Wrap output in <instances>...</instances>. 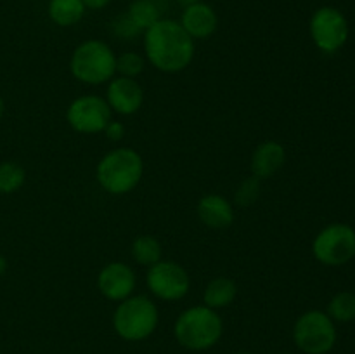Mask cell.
<instances>
[{
  "label": "cell",
  "instance_id": "25",
  "mask_svg": "<svg viewBox=\"0 0 355 354\" xmlns=\"http://www.w3.org/2000/svg\"><path fill=\"white\" fill-rule=\"evenodd\" d=\"M103 134H106V137L113 142L121 141L125 135V125L118 120H111L110 124L106 125V128H104Z\"/></svg>",
  "mask_w": 355,
  "mask_h": 354
},
{
  "label": "cell",
  "instance_id": "26",
  "mask_svg": "<svg viewBox=\"0 0 355 354\" xmlns=\"http://www.w3.org/2000/svg\"><path fill=\"white\" fill-rule=\"evenodd\" d=\"M83 6H85V9H90V10H101L104 9V7L110 6L113 0H82Z\"/></svg>",
  "mask_w": 355,
  "mask_h": 354
},
{
  "label": "cell",
  "instance_id": "4",
  "mask_svg": "<svg viewBox=\"0 0 355 354\" xmlns=\"http://www.w3.org/2000/svg\"><path fill=\"white\" fill-rule=\"evenodd\" d=\"M69 71L80 83L103 85L116 76V54L104 40L89 38L73 51Z\"/></svg>",
  "mask_w": 355,
  "mask_h": 354
},
{
  "label": "cell",
  "instance_id": "3",
  "mask_svg": "<svg viewBox=\"0 0 355 354\" xmlns=\"http://www.w3.org/2000/svg\"><path fill=\"white\" fill-rule=\"evenodd\" d=\"M224 323L215 309L205 304L187 307L177 316L173 335L177 342L189 351H207L220 340Z\"/></svg>",
  "mask_w": 355,
  "mask_h": 354
},
{
  "label": "cell",
  "instance_id": "5",
  "mask_svg": "<svg viewBox=\"0 0 355 354\" xmlns=\"http://www.w3.org/2000/svg\"><path fill=\"white\" fill-rule=\"evenodd\" d=\"M159 321L158 305L151 297L135 294L118 302L113 312V328L127 342H139L155 333Z\"/></svg>",
  "mask_w": 355,
  "mask_h": 354
},
{
  "label": "cell",
  "instance_id": "21",
  "mask_svg": "<svg viewBox=\"0 0 355 354\" xmlns=\"http://www.w3.org/2000/svg\"><path fill=\"white\" fill-rule=\"evenodd\" d=\"M328 316L333 321L349 323L355 319V294L340 292L329 301Z\"/></svg>",
  "mask_w": 355,
  "mask_h": 354
},
{
  "label": "cell",
  "instance_id": "29",
  "mask_svg": "<svg viewBox=\"0 0 355 354\" xmlns=\"http://www.w3.org/2000/svg\"><path fill=\"white\" fill-rule=\"evenodd\" d=\"M3 113H6V103H3V99L0 97V120H2Z\"/></svg>",
  "mask_w": 355,
  "mask_h": 354
},
{
  "label": "cell",
  "instance_id": "23",
  "mask_svg": "<svg viewBox=\"0 0 355 354\" xmlns=\"http://www.w3.org/2000/svg\"><path fill=\"white\" fill-rule=\"evenodd\" d=\"M260 198V179L250 176L246 179L241 180V184L238 186L234 193V203L238 207H252L255 205V201Z\"/></svg>",
  "mask_w": 355,
  "mask_h": 354
},
{
  "label": "cell",
  "instance_id": "6",
  "mask_svg": "<svg viewBox=\"0 0 355 354\" xmlns=\"http://www.w3.org/2000/svg\"><path fill=\"white\" fill-rule=\"evenodd\" d=\"M293 340L305 354L329 353L336 344L335 321L329 318L328 312L318 309L304 312L295 321Z\"/></svg>",
  "mask_w": 355,
  "mask_h": 354
},
{
  "label": "cell",
  "instance_id": "8",
  "mask_svg": "<svg viewBox=\"0 0 355 354\" xmlns=\"http://www.w3.org/2000/svg\"><path fill=\"white\" fill-rule=\"evenodd\" d=\"M146 287L153 297L163 302L182 301L191 290V276L175 260L162 259L148 267Z\"/></svg>",
  "mask_w": 355,
  "mask_h": 354
},
{
  "label": "cell",
  "instance_id": "31",
  "mask_svg": "<svg viewBox=\"0 0 355 354\" xmlns=\"http://www.w3.org/2000/svg\"><path fill=\"white\" fill-rule=\"evenodd\" d=\"M284 354H291V353H284Z\"/></svg>",
  "mask_w": 355,
  "mask_h": 354
},
{
  "label": "cell",
  "instance_id": "1",
  "mask_svg": "<svg viewBox=\"0 0 355 354\" xmlns=\"http://www.w3.org/2000/svg\"><path fill=\"white\" fill-rule=\"evenodd\" d=\"M146 61L162 73H180L191 66L196 45L177 19L162 17L142 33Z\"/></svg>",
  "mask_w": 355,
  "mask_h": 354
},
{
  "label": "cell",
  "instance_id": "16",
  "mask_svg": "<svg viewBox=\"0 0 355 354\" xmlns=\"http://www.w3.org/2000/svg\"><path fill=\"white\" fill-rule=\"evenodd\" d=\"M238 285L229 276H217L208 281L203 292V304L210 309H224L236 301Z\"/></svg>",
  "mask_w": 355,
  "mask_h": 354
},
{
  "label": "cell",
  "instance_id": "18",
  "mask_svg": "<svg viewBox=\"0 0 355 354\" xmlns=\"http://www.w3.org/2000/svg\"><path fill=\"white\" fill-rule=\"evenodd\" d=\"M130 255L139 266L151 267L163 259V246L153 235H141L132 242Z\"/></svg>",
  "mask_w": 355,
  "mask_h": 354
},
{
  "label": "cell",
  "instance_id": "30",
  "mask_svg": "<svg viewBox=\"0 0 355 354\" xmlns=\"http://www.w3.org/2000/svg\"><path fill=\"white\" fill-rule=\"evenodd\" d=\"M238 354H252V353H238Z\"/></svg>",
  "mask_w": 355,
  "mask_h": 354
},
{
  "label": "cell",
  "instance_id": "11",
  "mask_svg": "<svg viewBox=\"0 0 355 354\" xmlns=\"http://www.w3.org/2000/svg\"><path fill=\"white\" fill-rule=\"evenodd\" d=\"M137 276L128 264L113 260L107 262L97 274V288L101 295L111 302H121L134 295Z\"/></svg>",
  "mask_w": 355,
  "mask_h": 354
},
{
  "label": "cell",
  "instance_id": "7",
  "mask_svg": "<svg viewBox=\"0 0 355 354\" xmlns=\"http://www.w3.org/2000/svg\"><path fill=\"white\" fill-rule=\"evenodd\" d=\"M312 255L329 267L350 262L355 257V229L343 222L322 228L312 242Z\"/></svg>",
  "mask_w": 355,
  "mask_h": 354
},
{
  "label": "cell",
  "instance_id": "22",
  "mask_svg": "<svg viewBox=\"0 0 355 354\" xmlns=\"http://www.w3.org/2000/svg\"><path fill=\"white\" fill-rule=\"evenodd\" d=\"M146 68V58L139 52H123L116 56V75L127 78H137Z\"/></svg>",
  "mask_w": 355,
  "mask_h": 354
},
{
  "label": "cell",
  "instance_id": "20",
  "mask_svg": "<svg viewBox=\"0 0 355 354\" xmlns=\"http://www.w3.org/2000/svg\"><path fill=\"white\" fill-rule=\"evenodd\" d=\"M26 183V172L16 162L0 163V194H12Z\"/></svg>",
  "mask_w": 355,
  "mask_h": 354
},
{
  "label": "cell",
  "instance_id": "24",
  "mask_svg": "<svg viewBox=\"0 0 355 354\" xmlns=\"http://www.w3.org/2000/svg\"><path fill=\"white\" fill-rule=\"evenodd\" d=\"M111 30H113L114 37L123 38V40H134L137 35H142V31L135 26L134 21L127 16V12L114 17V21L111 23Z\"/></svg>",
  "mask_w": 355,
  "mask_h": 354
},
{
  "label": "cell",
  "instance_id": "15",
  "mask_svg": "<svg viewBox=\"0 0 355 354\" xmlns=\"http://www.w3.org/2000/svg\"><path fill=\"white\" fill-rule=\"evenodd\" d=\"M286 163V148L279 141H263L253 149L250 169L252 176L260 180L276 176Z\"/></svg>",
  "mask_w": 355,
  "mask_h": 354
},
{
  "label": "cell",
  "instance_id": "28",
  "mask_svg": "<svg viewBox=\"0 0 355 354\" xmlns=\"http://www.w3.org/2000/svg\"><path fill=\"white\" fill-rule=\"evenodd\" d=\"M177 2H179V6L184 9V7H189V6H193V3L201 2V0H177Z\"/></svg>",
  "mask_w": 355,
  "mask_h": 354
},
{
  "label": "cell",
  "instance_id": "13",
  "mask_svg": "<svg viewBox=\"0 0 355 354\" xmlns=\"http://www.w3.org/2000/svg\"><path fill=\"white\" fill-rule=\"evenodd\" d=\"M179 23L193 40H207L217 31L218 16L210 3L201 0L189 7H184Z\"/></svg>",
  "mask_w": 355,
  "mask_h": 354
},
{
  "label": "cell",
  "instance_id": "9",
  "mask_svg": "<svg viewBox=\"0 0 355 354\" xmlns=\"http://www.w3.org/2000/svg\"><path fill=\"white\" fill-rule=\"evenodd\" d=\"M111 120H113V111L110 104L104 97L96 94L76 97L66 108V121L78 134H101Z\"/></svg>",
  "mask_w": 355,
  "mask_h": 354
},
{
  "label": "cell",
  "instance_id": "12",
  "mask_svg": "<svg viewBox=\"0 0 355 354\" xmlns=\"http://www.w3.org/2000/svg\"><path fill=\"white\" fill-rule=\"evenodd\" d=\"M104 99L107 101L113 113L130 117L137 113L144 104V89L135 78L116 75L107 82Z\"/></svg>",
  "mask_w": 355,
  "mask_h": 354
},
{
  "label": "cell",
  "instance_id": "14",
  "mask_svg": "<svg viewBox=\"0 0 355 354\" xmlns=\"http://www.w3.org/2000/svg\"><path fill=\"white\" fill-rule=\"evenodd\" d=\"M196 212L201 224L215 231L231 228L234 222V207L227 198L217 193H208L201 196L196 205Z\"/></svg>",
  "mask_w": 355,
  "mask_h": 354
},
{
  "label": "cell",
  "instance_id": "2",
  "mask_svg": "<svg viewBox=\"0 0 355 354\" xmlns=\"http://www.w3.org/2000/svg\"><path fill=\"white\" fill-rule=\"evenodd\" d=\"M144 176V160L134 148L121 146L107 151L96 167V180L107 194L121 196L139 186Z\"/></svg>",
  "mask_w": 355,
  "mask_h": 354
},
{
  "label": "cell",
  "instance_id": "19",
  "mask_svg": "<svg viewBox=\"0 0 355 354\" xmlns=\"http://www.w3.org/2000/svg\"><path fill=\"white\" fill-rule=\"evenodd\" d=\"M127 16L144 33L149 26H153L156 21L162 19V9H159L155 0H134L128 6Z\"/></svg>",
  "mask_w": 355,
  "mask_h": 354
},
{
  "label": "cell",
  "instance_id": "17",
  "mask_svg": "<svg viewBox=\"0 0 355 354\" xmlns=\"http://www.w3.org/2000/svg\"><path fill=\"white\" fill-rule=\"evenodd\" d=\"M85 6L82 0H49L47 14L55 26L69 28L85 16Z\"/></svg>",
  "mask_w": 355,
  "mask_h": 354
},
{
  "label": "cell",
  "instance_id": "27",
  "mask_svg": "<svg viewBox=\"0 0 355 354\" xmlns=\"http://www.w3.org/2000/svg\"><path fill=\"white\" fill-rule=\"evenodd\" d=\"M6 271H7V259L2 255V253H0V276H3V274H6Z\"/></svg>",
  "mask_w": 355,
  "mask_h": 354
},
{
  "label": "cell",
  "instance_id": "10",
  "mask_svg": "<svg viewBox=\"0 0 355 354\" xmlns=\"http://www.w3.org/2000/svg\"><path fill=\"white\" fill-rule=\"evenodd\" d=\"M311 38L319 51L326 54L340 51L349 38V23L342 10L336 7H319L309 23Z\"/></svg>",
  "mask_w": 355,
  "mask_h": 354
}]
</instances>
